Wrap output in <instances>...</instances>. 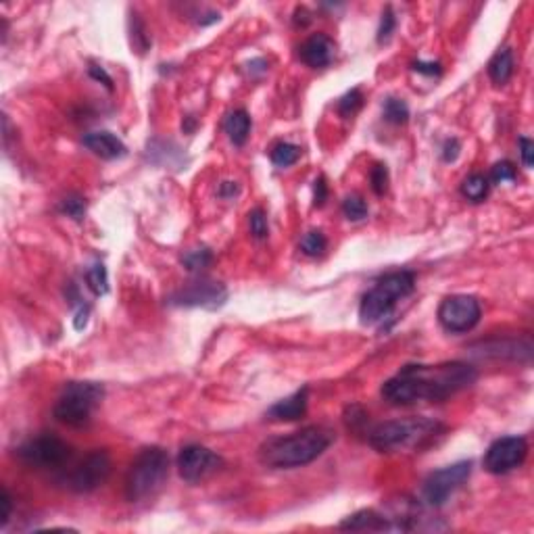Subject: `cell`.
I'll list each match as a JSON object with an SVG mask.
<instances>
[{
  "label": "cell",
  "instance_id": "52a82bcc",
  "mask_svg": "<svg viewBox=\"0 0 534 534\" xmlns=\"http://www.w3.org/2000/svg\"><path fill=\"white\" fill-rule=\"evenodd\" d=\"M17 457L30 467L57 470V467H63L65 463H69V459L74 457V449L65 440L44 434V436H36V438L24 442L17 449Z\"/></svg>",
  "mask_w": 534,
  "mask_h": 534
},
{
  "label": "cell",
  "instance_id": "3957f363",
  "mask_svg": "<svg viewBox=\"0 0 534 534\" xmlns=\"http://www.w3.org/2000/svg\"><path fill=\"white\" fill-rule=\"evenodd\" d=\"M445 426L428 417L390 420L374 426L368 434L370 445L380 453H397L409 449H422L445 434Z\"/></svg>",
  "mask_w": 534,
  "mask_h": 534
},
{
  "label": "cell",
  "instance_id": "44dd1931",
  "mask_svg": "<svg viewBox=\"0 0 534 534\" xmlns=\"http://www.w3.org/2000/svg\"><path fill=\"white\" fill-rule=\"evenodd\" d=\"M270 157H272V163H274V165H278V167H291V165H295V163L299 161L301 148L295 146V144H291V142H278V144L272 148Z\"/></svg>",
  "mask_w": 534,
  "mask_h": 534
},
{
  "label": "cell",
  "instance_id": "836d02e7",
  "mask_svg": "<svg viewBox=\"0 0 534 534\" xmlns=\"http://www.w3.org/2000/svg\"><path fill=\"white\" fill-rule=\"evenodd\" d=\"M519 155H522V163L526 167H532V163H534V142L530 138H519Z\"/></svg>",
  "mask_w": 534,
  "mask_h": 534
},
{
  "label": "cell",
  "instance_id": "f35d334b",
  "mask_svg": "<svg viewBox=\"0 0 534 534\" xmlns=\"http://www.w3.org/2000/svg\"><path fill=\"white\" fill-rule=\"evenodd\" d=\"M238 194V184L236 182H223L221 186H219V196L221 198H232V196H236Z\"/></svg>",
  "mask_w": 534,
  "mask_h": 534
},
{
  "label": "cell",
  "instance_id": "277c9868",
  "mask_svg": "<svg viewBox=\"0 0 534 534\" xmlns=\"http://www.w3.org/2000/svg\"><path fill=\"white\" fill-rule=\"evenodd\" d=\"M169 476V457L159 447L142 449L126 476V497L132 503L153 499Z\"/></svg>",
  "mask_w": 534,
  "mask_h": 534
},
{
  "label": "cell",
  "instance_id": "484cf974",
  "mask_svg": "<svg viewBox=\"0 0 534 534\" xmlns=\"http://www.w3.org/2000/svg\"><path fill=\"white\" fill-rule=\"evenodd\" d=\"M326 246H328V240H326V236H324L322 232H318V230L307 232V234L303 236V240H301V250H303L307 257H320V255H324Z\"/></svg>",
  "mask_w": 534,
  "mask_h": 534
},
{
  "label": "cell",
  "instance_id": "83f0119b",
  "mask_svg": "<svg viewBox=\"0 0 534 534\" xmlns=\"http://www.w3.org/2000/svg\"><path fill=\"white\" fill-rule=\"evenodd\" d=\"M343 213L351 221H361L368 217V205L361 196H347L343 200Z\"/></svg>",
  "mask_w": 534,
  "mask_h": 534
},
{
  "label": "cell",
  "instance_id": "d6986e66",
  "mask_svg": "<svg viewBox=\"0 0 534 534\" xmlns=\"http://www.w3.org/2000/svg\"><path fill=\"white\" fill-rule=\"evenodd\" d=\"M513 76V53L509 49H503L499 51L490 63H488V78L497 84V86H503L511 80Z\"/></svg>",
  "mask_w": 534,
  "mask_h": 534
},
{
  "label": "cell",
  "instance_id": "4fadbf2b",
  "mask_svg": "<svg viewBox=\"0 0 534 534\" xmlns=\"http://www.w3.org/2000/svg\"><path fill=\"white\" fill-rule=\"evenodd\" d=\"M227 291L223 284L213 280H198L188 284L186 288L173 293L169 297V305L175 307H203V309H217L225 303Z\"/></svg>",
  "mask_w": 534,
  "mask_h": 534
},
{
  "label": "cell",
  "instance_id": "5b68a950",
  "mask_svg": "<svg viewBox=\"0 0 534 534\" xmlns=\"http://www.w3.org/2000/svg\"><path fill=\"white\" fill-rule=\"evenodd\" d=\"M415 288V276L411 272H390L382 276L376 286L363 297L359 318L363 324H378L393 313L399 301L409 297Z\"/></svg>",
  "mask_w": 534,
  "mask_h": 534
},
{
  "label": "cell",
  "instance_id": "1f68e13d",
  "mask_svg": "<svg viewBox=\"0 0 534 534\" xmlns=\"http://www.w3.org/2000/svg\"><path fill=\"white\" fill-rule=\"evenodd\" d=\"M370 182H372V190L376 194H384L386 188H388V169H386V165H382V163L374 165V169L370 173Z\"/></svg>",
  "mask_w": 534,
  "mask_h": 534
},
{
  "label": "cell",
  "instance_id": "d6a6232c",
  "mask_svg": "<svg viewBox=\"0 0 534 534\" xmlns=\"http://www.w3.org/2000/svg\"><path fill=\"white\" fill-rule=\"evenodd\" d=\"M490 178H492V182H497V184H501V182H513V180H515V167H513L509 161H501V163H497V165L492 167Z\"/></svg>",
  "mask_w": 534,
  "mask_h": 534
},
{
  "label": "cell",
  "instance_id": "cb8c5ba5",
  "mask_svg": "<svg viewBox=\"0 0 534 534\" xmlns=\"http://www.w3.org/2000/svg\"><path fill=\"white\" fill-rule=\"evenodd\" d=\"M211 261H213V252L209 248H192L182 257V265L188 272H200L211 265Z\"/></svg>",
  "mask_w": 534,
  "mask_h": 534
},
{
  "label": "cell",
  "instance_id": "74e56055",
  "mask_svg": "<svg viewBox=\"0 0 534 534\" xmlns=\"http://www.w3.org/2000/svg\"><path fill=\"white\" fill-rule=\"evenodd\" d=\"M411 67H413V71L424 74V76H440V71H442L438 63H422V61H417Z\"/></svg>",
  "mask_w": 534,
  "mask_h": 534
},
{
  "label": "cell",
  "instance_id": "ac0fdd59",
  "mask_svg": "<svg viewBox=\"0 0 534 534\" xmlns=\"http://www.w3.org/2000/svg\"><path fill=\"white\" fill-rule=\"evenodd\" d=\"M223 130L227 134V138L236 144V146H242L248 138V132H250V117L246 111L238 109L234 113H230L223 121Z\"/></svg>",
  "mask_w": 534,
  "mask_h": 534
},
{
  "label": "cell",
  "instance_id": "f1b7e54d",
  "mask_svg": "<svg viewBox=\"0 0 534 534\" xmlns=\"http://www.w3.org/2000/svg\"><path fill=\"white\" fill-rule=\"evenodd\" d=\"M248 227H250L252 238H257V240L267 238V234H270V225H267V215H265L263 209H252L248 213Z\"/></svg>",
  "mask_w": 534,
  "mask_h": 534
},
{
  "label": "cell",
  "instance_id": "6da1fadb",
  "mask_svg": "<svg viewBox=\"0 0 534 534\" xmlns=\"http://www.w3.org/2000/svg\"><path fill=\"white\" fill-rule=\"evenodd\" d=\"M476 378V370L463 361H447L436 365H405L397 376L384 382L382 399L399 407L424 401L436 403L472 386Z\"/></svg>",
  "mask_w": 534,
  "mask_h": 534
},
{
  "label": "cell",
  "instance_id": "7a4b0ae2",
  "mask_svg": "<svg viewBox=\"0 0 534 534\" xmlns=\"http://www.w3.org/2000/svg\"><path fill=\"white\" fill-rule=\"evenodd\" d=\"M334 440V432L326 426H309L288 436H278L261 445L259 459L267 467H301L316 461Z\"/></svg>",
  "mask_w": 534,
  "mask_h": 534
},
{
  "label": "cell",
  "instance_id": "8992f818",
  "mask_svg": "<svg viewBox=\"0 0 534 534\" xmlns=\"http://www.w3.org/2000/svg\"><path fill=\"white\" fill-rule=\"evenodd\" d=\"M105 388L96 382H69L55 403V417L67 426L82 428L90 422L94 409L101 405Z\"/></svg>",
  "mask_w": 534,
  "mask_h": 534
},
{
  "label": "cell",
  "instance_id": "5bb4252c",
  "mask_svg": "<svg viewBox=\"0 0 534 534\" xmlns=\"http://www.w3.org/2000/svg\"><path fill=\"white\" fill-rule=\"evenodd\" d=\"M334 55H336V44L326 34H316L307 38L299 49V59L313 69L328 67L334 61Z\"/></svg>",
  "mask_w": 534,
  "mask_h": 534
},
{
  "label": "cell",
  "instance_id": "60d3db41",
  "mask_svg": "<svg viewBox=\"0 0 534 534\" xmlns=\"http://www.w3.org/2000/svg\"><path fill=\"white\" fill-rule=\"evenodd\" d=\"M90 76H92L94 80H103L107 88H113V80L107 76V71H105L103 67H90Z\"/></svg>",
  "mask_w": 534,
  "mask_h": 534
},
{
  "label": "cell",
  "instance_id": "4dcf8cb0",
  "mask_svg": "<svg viewBox=\"0 0 534 534\" xmlns=\"http://www.w3.org/2000/svg\"><path fill=\"white\" fill-rule=\"evenodd\" d=\"M395 28H397V17H395L393 9L386 7V9L382 11V19H380V28H378V42H380V44H386V42L390 40Z\"/></svg>",
  "mask_w": 534,
  "mask_h": 534
},
{
  "label": "cell",
  "instance_id": "9a60e30c",
  "mask_svg": "<svg viewBox=\"0 0 534 534\" xmlns=\"http://www.w3.org/2000/svg\"><path fill=\"white\" fill-rule=\"evenodd\" d=\"M309 395V388H301L297 390L295 395L278 401L276 405H272L270 409H267V417L274 420V422H295V420H301L305 413H307V399Z\"/></svg>",
  "mask_w": 534,
  "mask_h": 534
},
{
  "label": "cell",
  "instance_id": "ba28073f",
  "mask_svg": "<svg viewBox=\"0 0 534 534\" xmlns=\"http://www.w3.org/2000/svg\"><path fill=\"white\" fill-rule=\"evenodd\" d=\"M472 474V463L470 461H459L453 465H447L438 472H432L424 486H422V499L430 507H440L445 505L470 478Z\"/></svg>",
  "mask_w": 534,
  "mask_h": 534
},
{
  "label": "cell",
  "instance_id": "d4e9b609",
  "mask_svg": "<svg viewBox=\"0 0 534 534\" xmlns=\"http://www.w3.org/2000/svg\"><path fill=\"white\" fill-rule=\"evenodd\" d=\"M130 32H132V46L136 49V53H146V49L150 46V38L146 34V26L144 21L140 19V15L132 13V19H130Z\"/></svg>",
  "mask_w": 534,
  "mask_h": 534
},
{
  "label": "cell",
  "instance_id": "2e32d148",
  "mask_svg": "<svg viewBox=\"0 0 534 534\" xmlns=\"http://www.w3.org/2000/svg\"><path fill=\"white\" fill-rule=\"evenodd\" d=\"M84 146L88 148V150H92L96 157H101V159H121V157H126V153H128V148H126V144L115 136V134H111V132H90V134H86L84 136Z\"/></svg>",
  "mask_w": 534,
  "mask_h": 534
},
{
  "label": "cell",
  "instance_id": "d590c367",
  "mask_svg": "<svg viewBox=\"0 0 534 534\" xmlns=\"http://www.w3.org/2000/svg\"><path fill=\"white\" fill-rule=\"evenodd\" d=\"M328 198V186H326V180L320 178L316 180V188H313V205L316 207H322Z\"/></svg>",
  "mask_w": 534,
  "mask_h": 534
},
{
  "label": "cell",
  "instance_id": "ffe728a7",
  "mask_svg": "<svg viewBox=\"0 0 534 534\" xmlns=\"http://www.w3.org/2000/svg\"><path fill=\"white\" fill-rule=\"evenodd\" d=\"M488 188H490L488 178H484L482 173H472L470 178L463 180V184H461V194H463L467 200H472V203H480V200L486 198Z\"/></svg>",
  "mask_w": 534,
  "mask_h": 534
},
{
  "label": "cell",
  "instance_id": "8fae6325",
  "mask_svg": "<svg viewBox=\"0 0 534 534\" xmlns=\"http://www.w3.org/2000/svg\"><path fill=\"white\" fill-rule=\"evenodd\" d=\"M528 455V442L522 436H503L494 440L484 453V470L490 474H507L524 463Z\"/></svg>",
  "mask_w": 534,
  "mask_h": 534
},
{
  "label": "cell",
  "instance_id": "ab89813d",
  "mask_svg": "<svg viewBox=\"0 0 534 534\" xmlns=\"http://www.w3.org/2000/svg\"><path fill=\"white\" fill-rule=\"evenodd\" d=\"M88 313H90V307H88V305H84V307L78 311L76 322H74L76 330H84V328H86V324H88Z\"/></svg>",
  "mask_w": 534,
  "mask_h": 534
},
{
  "label": "cell",
  "instance_id": "e0dca14e",
  "mask_svg": "<svg viewBox=\"0 0 534 534\" xmlns=\"http://www.w3.org/2000/svg\"><path fill=\"white\" fill-rule=\"evenodd\" d=\"M341 530H370V532H390V522L384 513H378L376 509H361L353 515H349Z\"/></svg>",
  "mask_w": 534,
  "mask_h": 534
},
{
  "label": "cell",
  "instance_id": "f546056e",
  "mask_svg": "<svg viewBox=\"0 0 534 534\" xmlns=\"http://www.w3.org/2000/svg\"><path fill=\"white\" fill-rule=\"evenodd\" d=\"M361 105H363V96H361V92L357 88H353L351 92H347L338 101V111H341V115L351 117V115H355L361 109Z\"/></svg>",
  "mask_w": 534,
  "mask_h": 534
},
{
  "label": "cell",
  "instance_id": "603a6c76",
  "mask_svg": "<svg viewBox=\"0 0 534 534\" xmlns=\"http://www.w3.org/2000/svg\"><path fill=\"white\" fill-rule=\"evenodd\" d=\"M382 113H384V119L388 123H395V126H401L409 119V107L405 105V101L393 98V96L384 101Z\"/></svg>",
  "mask_w": 534,
  "mask_h": 534
},
{
  "label": "cell",
  "instance_id": "9c48e42d",
  "mask_svg": "<svg viewBox=\"0 0 534 534\" xmlns=\"http://www.w3.org/2000/svg\"><path fill=\"white\" fill-rule=\"evenodd\" d=\"M111 476V457L107 451H92L86 455L69 474L61 478V482L74 492H92L107 482Z\"/></svg>",
  "mask_w": 534,
  "mask_h": 534
},
{
  "label": "cell",
  "instance_id": "7c38bea8",
  "mask_svg": "<svg viewBox=\"0 0 534 534\" xmlns=\"http://www.w3.org/2000/svg\"><path fill=\"white\" fill-rule=\"evenodd\" d=\"M219 467H221V457L200 445H188L178 455L180 476L190 484H196V482L209 478Z\"/></svg>",
  "mask_w": 534,
  "mask_h": 534
},
{
  "label": "cell",
  "instance_id": "7402d4cb",
  "mask_svg": "<svg viewBox=\"0 0 534 534\" xmlns=\"http://www.w3.org/2000/svg\"><path fill=\"white\" fill-rule=\"evenodd\" d=\"M86 282L90 286V291L101 297L109 293V278H107V267L103 263H94L92 267L86 270Z\"/></svg>",
  "mask_w": 534,
  "mask_h": 534
},
{
  "label": "cell",
  "instance_id": "8d00e7d4",
  "mask_svg": "<svg viewBox=\"0 0 534 534\" xmlns=\"http://www.w3.org/2000/svg\"><path fill=\"white\" fill-rule=\"evenodd\" d=\"M459 142L455 140V138H449L447 142H445V146H442V159L447 161V163H451V161H455L457 159V155H459Z\"/></svg>",
  "mask_w": 534,
  "mask_h": 534
},
{
  "label": "cell",
  "instance_id": "4316f807",
  "mask_svg": "<svg viewBox=\"0 0 534 534\" xmlns=\"http://www.w3.org/2000/svg\"><path fill=\"white\" fill-rule=\"evenodd\" d=\"M59 211L65 213L67 217H74V219H82L86 215V198L80 196V194H69L67 198L61 200L59 205Z\"/></svg>",
  "mask_w": 534,
  "mask_h": 534
},
{
  "label": "cell",
  "instance_id": "30bf717a",
  "mask_svg": "<svg viewBox=\"0 0 534 534\" xmlns=\"http://www.w3.org/2000/svg\"><path fill=\"white\" fill-rule=\"evenodd\" d=\"M482 316V307L476 297L470 295H453L447 297L438 307V322L447 332L463 334L470 332Z\"/></svg>",
  "mask_w": 534,
  "mask_h": 534
},
{
  "label": "cell",
  "instance_id": "e575fe53",
  "mask_svg": "<svg viewBox=\"0 0 534 534\" xmlns=\"http://www.w3.org/2000/svg\"><path fill=\"white\" fill-rule=\"evenodd\" d=\"M0 505H3V513H0V528H5L9 517H11V509H13V503H11V494L7 488H3V497H0Z\"/></svg>",
  "mask_w": 534,
  "mask_h": 534
}]
</instances>
